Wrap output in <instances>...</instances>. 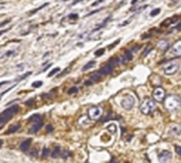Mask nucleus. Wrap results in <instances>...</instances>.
Returning a JSON list of instances; mask_svg holds the SVG:
<instances>
[{
	"instance_id": "nucleus-41",
	"label": "nucleus",
	"mask_w": 181,
	"mask_h": 163,
	"mask_svg": "<svg viewBox=\"0 0 181 163\" xmlns=\"http://www.w3.org/2000/svg\"><path fill=\"white\" fill-rule=\"evenodd\" d=\"M110 163H118V161H117L114 158H112V159H111V161H110Z\"/></svg>"
},
{
	"instance_id": "nucleus-13",
	"label": "nucleus",
	"mask_w": 181,
	"mask_h": 163,
	"mask_svg": "<svg viewBox=\"0 0 181 163\" xmlns=\"http://www.w3.org/2000/svg\"><path fill=\"white\" fill-rule=\"evenodd\" d=\"M169 42L166 41V40H160L159 42H157V48H159L161 51H166L169 49Z\"/></svg>"
},
{
	"instance_id": "nucleus-20",
	"label": "nucleus",
	"mask_w": 181,
	"mask_h": 163,
	"mask_svg": "<svg viewBox=\"0 0 181 163\" xmlns=\"http://www.w3.org/2000/svg\"><path fill=\"white\" fill-rule=\"evenodd\" d=\"M95 64H96V62H95L94 60H92V61H90V62H87V64L85 65L84 67H83V72H86V70H88V69L93 68V67L95 66Z\"/></svg>"
},
{
	"instance_id": "nucleus-32",
	"label": "nucleus",
	"mask_w": 181,
	"mask_h": 163,
	"mask_svg": "<svg viewBox=\"0 0 181 163\" xmlns=\"http://www.w3.org/2000/svg\"><path fill=\"white\" fill-rule=\"evenodd\" d=\"M108 129H110L112 133H114V131H116V126H114V125H110L108 127Z\"/></svg>"
},
{
	"instance_id": "nucleus-16",
	"label": "nucleus",
	"mask_w": 181,
	"mask_h": 163,
	"mask_svg": "<svg viewBox=\"0 0 181 163\" xmlns=\"http://www.w3.org/2000/svg\"><path fill=\"white\" fill-rule=\"evenodd\" d=\"M61 155V148L59 145H56L54 146V148H53V151L51 152V156L52 158H59Z\"/></svg>"
},
{
	"instance_id": "nucleus-43",
	"label": "nucleus",
	"mask_w": 181,
	"mask_h": 163,
	"mask_svg": "<svg viewBox=\"0 0 181 163\" xmlns=\"http://www.w3.org/2000/svg\"><path fill=\"white\" fill-rule=\"evenodd\" d=\"M2 144H4V141H2V139H0V147L2 146Z\"/></svg>"
},
{
	"instance_id": "nucleus-37",
	"label": "nucleus",
	"mask_w": 181,
	"mask_h": 163,
	"mask_svg": "<svg viewBox=\"0 0 181 163\" xmlns=\"http://www.w3.org/2000/svg\"><path fill=\"white\" fill-rule=\"evenodd\" d=\"M33 103H34V101H33V100H30V101H27V102H26V105H32Z\"/></svg>"
},
{
	"instance_id": "nucleus-22",
	"label": "nucleus",
	"mask_w": 181,
	"mask_h": 163,
	"mask_svg": "<svg viewBox=\"0 0 181 163\" xmlns=\"http://www.w3.org/2000/svg\"><path fill=\"white\" fill-rule=\"evenodd\" d=\"M59 72H60V68H59V67H57V68L52 69L51 72L49 73V77H52L53 75H56V74H57V73H59Z\"/></svg>"
},
{
	"instance_id": "nucleus-28",
	"label": "nucleus",
	"mask_w": 181,
	"mask_h": 163,
	"mask_svg": "<svg viewBox=\"0 0 181 163\" xmlns=\"http://www.w3.org/2000/svg\"><path fill=\"white\" fill-rule=\"evenodd\" d=\"M77 91H78L77 87H71V88H69L68 94H75V93H77Z\"/></svg>"
},
{
	"instance_id": "nucleus-4",
	"label": "nucleus",
	"mask_w": 181,
	"mask_h": 163,
	"mask_svg": "<svg viewBox=\"0 0 181 163\" xmlns=\"http://www.w3.org/2000/svg\"><path fill=\"white\" fill-rule=\"evenodd\" d=\"M140 112L143 115H150L156 109V104L154 102V100L152 99H145L140 104Z\"/></svg>"
},
{
	"instance_id": "nucleus-7",
	"label": "nucleus",
	"mask_w": 181,
	"mask_h": 163,
	"mask_svg": "<svg viewBox=\"0 0 181 163\" xmlns=\"http://www.w3.org/2000/svg\"><path fill=\"white\" fill-rule=\"evenodd\" d=\"M134 104H135V98L133 95H127V96H125L123 99L121 100V105L126 110H130L131 108L134 107Z\"/></svg>"
},
{
	"instance_id": "nucleus-3",
	"label": "nucleus",
	"mask_w": 181,
	"mask_h": 163,
	"mask_svg": "<svg viewBox=\"0 0 181 163\" xmlns=\"http://www.w3.org/2000/svg\"><path fill=\"white\" fill-rule=\"evenodd\" d=\"M30 122H32V126H31V128L28 129V133L30 134H35L38 133L41 127L43 126V120H42V118L40 115H34V116H32L28 119Z\"/></svg>"
},
{
	"instance_id": "nucleus-35",
	"label": "nucleus",
	"mask_w": 181,
	"mask_h": 163,
	"mask_svg": "<svg viewBox=\"0 0 181 163\" xmlns=\"http://www.w3.org/2000/svg\"><path fill=\"white\" fill-rule=\"evenodd\" d=\"M176 150H177V153H178V154H181V148H180V146H179V145L176 146Z\"/></svg>"
},
{
	"instance_id": "nucleus-12",
	"label": "nucleus",
	"mask_w": 181,
	"mask_h": 163,
	"mask_svg": "<svg viewBox=\"0 0 181 163\" xmlns=\"http://www.w3.org/2000/svg\"><path fill=\"white\" fill-rule=\"evenodd\" d=\"M131 59H133V51L128 50V51L125 52V55L122 56V58L119 59V61H120L121 64H127V62H129Z\"/></svg>"
},
{
	"instance_id": "nucleus-27",
	"label": "nucleus",
	"mask_w": 181,
	"mask_h": 163,
	"mask_svg": "<svg viewBox=\"0 0 181 163\" xmlns=\"http://www.w3.org/2000/svg\"><path fill=\"white\" fill-rule=\"evenodd\" d=\"M67 18H69V19H73V21H76L78 18V15L77 14H70L69 16H67Z\"/></svg>"
},
{
	"instance_id": "nucleus-8",
	"label": "nucleus",
	"mask_w": 181,
	"mask_h": 163,
	"mask_svg": "<svg viewBox=\"0 0 181 163\" xmlns=\"http://www.w3.org/2000/svg\"><path fill=\"white\" fill-rule=\"evenodd\" d=\"M181 56V41L178 40L177 42L170 49V57L171 58H179Z\"/></svg>"
},
{
	"instance_id": "nucleus-24",
	"label": "nucleus",
	"mask_w": 181,
	"mask_h": 163,
	"mask_svg": "<svg viewBox=\"0 0 181 163\" xmlns=\"http://www.w3.org/2000/svg\"><path fill=\"white\" fill-rule=\"evenodd\" d=\"M120 41H121L120 39L116 40V41H114V42H113V43H111V44H110V45H109V48H108V49H109V50H111V49H113V48L116 47L117 44H119V43H120Z\"/></svg>"
},
{
	"instance_id": "nucleus-29",
	"label": "nucleus",
	"mask_w": 181,
	"mask_h": 163,
	"mask_svg": "<svg viewBox=\"0 0 181 163\" xmlns=\"http://www.w3.org/2000/svg\"><path fill=\"white\" fill-rule=\"evenodd\" d=\"M32 86H33V87H40V86H42V82H41V81L35 82V83H33V84H32Z\"/></svg>"
},
{
	"instance_id": "nucleus-11",
	"label": "nucleus",
	"mask_w": 181,
	"mask_h": 163,
	"mask_svg": "<svg viewBox=\"0 0 181 163\" xmlns=\"http://www.w3.org/2000/svg\"><path fill=\"white\" fill-rule=\"evenodd\" d=\"M160 163H170L171 159H172V154L169 151H162L157 156Z\"/></svg>"
},
{
	"instance_id": "nucleus-44",
	"label": "nucleus",
	"mask_w": 181,
	"mask_h": 163,
	"mask_svg": "<svg viewBox=\"0 0 181 163\" xmlns=\"http://www.w3.org/2000/svg\"><path fill=\"white\" fill-rule=\"evenodd\" d=\"M137 1H138V0H133V1H131V4L135 5V4H136V2H137Z\"/></svg>"
},
{
	"instance_id": "nucleus-21",
	"label": "nucleus",
	"mask_w": 181,
	"mask_h": 163,
	"mask_svg": "<svg viewBox=\"0 0 181 163\" xmlns=\"http://www.w3.org/2000/svg\"><path fill=\"white\" fill-rule=\"evenodd\" d=\"M104 52H105V49H104V48H101V49H99V50L95 51L94 55H95V57H101L104 55Z\"/></svg>"
},
{
	"instance_id": "nucleus-26",
	"label": "nucleus",
	"mask_w": 181,
	"mask_h": 163,
	"mask_svg": "<svg viewBox=\"0 0 181 163\" xmlns=\"http://www.w3.org/2000/svg\"><path fill=\"white\" fill-rule=\"evenodd\" d=\"M104 8H100V9H95V10H93V12H90V13H88L85 16V17H88V16H90V15H94V14H96V13H99V12H101V10H103Z\"/></svg>"
},
{
	"instance_id": "nucleus-40",
	"label": "nucleus",
	"mask_w": 181,
	"mask_h": 163,
	"mask_svg": "<svg viewBox=\"0 0 181 163\" xmlns=\"http://www.w3.org/2000/svg\"><path fill=\"white\" fill-rule=\"evenodd\" d=\"M7 31H8V28H7V30H2V31H0V36H1V35L4 34V33H6Z\"/></svg>"
},
{
	"instance_id": "nucleus-17",
	"label": "nucleus",
	"mask_w": 181,
	"mask_h": 163,
	"mask_svg": "<svg viewBox=\"0 0 181 163\" xmlns=\"http://www.w3.org/2000/svg\"><path fill=\"white\" fill-rule=\"evenodd\" d=\"M19 129H21V124H15L9 127V129L7 130V134H14L16 133L17 130H19Z\"/></svg>"
},
{
	"instance_id": "nucleus-23",
	"label": "nucleus",
	"mask_w": 181,
	"mask_h": 163,
	"mask_svg": "<svg viewBox=\"0 0 181 163\" xmlns=\"http://www.w3.org/2000/svg\"><path fill=\"white\" fill-rule=\"evenodd\" d=\"M47 6H48V4H43L42 6H40V7H38L36 9H34V10H32V12H30V15H33V14H35L36 12H39L40 9L44 8V7H47Z\"/></svg>"
},
{
	"instance_id": "nucleus-47",
	"label": "nucleus",
	"mask_w": 181,
	"mask_h": 163,
	"mask_svg": "<svg viewBox=\"0 0 181 163\" xmlns=\"http://www.w3.org/2000/svg\"><path fill=\"white\" fill-rule=\"evenodd\" d=\"M125 163H128V162H125Z\"/></svg>"
},
{
	"instance_id": "nucleus-31",
	"label": "nucleus",
	"mask_w": 181,
	"mask_h": 163,
	"mask_svg": "<svg viewBox=\"0 0 181 163\" xmlns=\"http://www.w3.org/2000/svg\"><path fill=\"white\" fill-rule=\"evenodd\" d=\"M102 2H104V0H97V1H94V2L92 4V6L94 7V6H97V5L102 4Z\"/></svg>"
},
{
	"instance_id": "nucleus-18",
	"label": "nucleus",
	"mask_w": 181,
	"mask_h": 163,
	"mask_svg": "<svg viewBox=\"0 0 181 163\" xmlns=\"http://www.w3.org/2000/svg\"><path fill=\"white\" fill-rule=\"evenodd\" d=\"M110 21H111V17H107V19H105V21H104L102 24H100V25L96 26V27H95V28L92 31V32H96V31H99V30H101V28H103L104 26L107 25V23H108V22H110Z\"/></svg>"
},
{
	"instance_id": "nucleus-46",
	"label": "nucleus",
	"mask_w": 181,
	"mask_h": 163,
	"mask_svg": "<svg viewBox=\"0 0 181 163\" xmlns=\"http://www.w3.org/2000/svg\"><path fill=\"white\" fill-rule=\"evenodd\" d=\"M173 1H174V2H177V1H178V0H173Z\"/></svg>"
},
{
	"instance_id": "nucleus-30",
	"label": "nucleus",
	"mask_w": 181,
	"mask_h": 163,
	"mask_svg": "<svg viewBox=\"0 0 181 163\" xmlns=\"http://www.w3.org/2000/svg\"><path fill=\"white\" fill-rule=\"evenodd\" d=\"M8 84H10V82H9V81H4V82H1V83H0V88H1L2 86H5V85H8Z\"/></svg>"
},
{
	"instance_id": "nucleus-6",
	"label": "nucleus",
	"mask_w": 181,
	"mask_h": 163,
	"mask_svg": "<svg viewBox=\"0 0 181 163\" xmlns=\"http://www.w3.org/2000/svg\"><path fill=\"white\" fill-rule=\"evenodd\" d=\"M180 68V64L178 61H173V62H170L166 66L163 67V72L165 75H173L176 74Z\"/></svg>"
},
{
	"instance_id": "nucleus-25",
	"label": "nucleus",
	"mask_w": 181,
	"mask_h": 163,
	"mask_svg": "<svg viewBox=\"0 0 181 163\" xmlns=\"http://www.w3.org/2000/svg\"><path fill=\"white\" fill-rule=\"evenodd\" d=\"M160 13H161V9H160V8H156L155 10H152L150 15H151V16H156V15H159Z\"/></svg>"
},
{
	"instance_id": "nucleus-14",
	"label": "nucleus",
	"mask_w": 181,
	"mask_h": 163,
	"mask_svg": "<svg viewBox=\"0 0 181 163\" xmlns=\"http://www.w3.org/2000/svg\"><path fill=\"white\" fill-rule=\"evenodd\" d=\"M31 144H32V139H31V138H28V139L24 141V142L21 144L19 148H21V151H23V152H27V151H28V148H30Z\"/></svg>"
},
{
	"instance_id": "nucleus-34",
	"label": "nucleus",
	"mask_w": 181,
	"mask_h": 163,
	"mask_svg": "<svg viewBox=\"0 0 181 163\" xmlns=\"http://www.w3.org/2000/svg\"><path fill=\"white\" fill-rule=\"evenodd\" d=\"M130 22H131V19H129V21H125L123 23H121V25L120 26H125V25H128Z\"/></svg>"
},
{
	"instance_id": "nucleus-38",
	"label": "nucleus",
	"mask_w": 181,
	"mask_h": 163,
	"mask_svg": "<svg viewBox=\"0 0 181 163\" xmlns=\"http://www.w3.org/2000/svg\"><path fill=\"white\" fill-rule=\"evenodd\" d=\"M150 51H151V48H148L146 51H144V56H146V55H147V53H148Z\"/></svg>"
},
{
	"instance_id": "nucleus-5",
	"label": "nucleus",
	"mask_w": 181,
	"mask_h": 163,
	"mask_svg": "<svg viewBox=\"0 0 181 163\" xmlns=\"http://www.w3.org/2000/svg\"><path fill=\"white\" fill-rule=\"evenodd\" d=\"M118 62H119V59H111L105 66H103L102 68L100 69L97 73H99L101 76H102V75H109V74H111L113 72V69H114L116 64H118Z\"/></svg>"
},
{
	"instance_id": "nucleus-15",
	"label": "nucleus",
	"mask_w": 181,
	"mask_h": 163,
	"mask_svg": "<svg viewBox=\"0 0 181 163\" xmlns=\"http://www.w3.org/2000/svg\"><path fill=\"white\" fill-rule=\"evenodd\" d=\"M178 19H179V17H178V16H174V17H170V18H168V19H165L164 22H162V23H161V26L163 27V26L171 25V24H173V23L178 22Z\"/></svg>"
},
{
	"instance_id": "nucleus-42",
	"label": "nucleus",
	"mask_w": 181,
	"mask_h": 163,
	"mask_svg": "<svg viewBox=\"0 0 181 163\" xmlns=\"http://www.w3.org/2000/svg\"><path fill=\"white\" fill-rule=\"evenodd\" d=\"M8 22H9V21H6V22H4V23H1V24H0V27H1V26H2V25H5V24H7Z\"/></svg>"
},
{
	"instance_id": "nucleus-2",
	"label": "nucleus",
	"mask_w": 181,
	"mask_h": 163,
	"mask_svg": "<svg viewBox=\"0 0 181 163\" xmlns=\"http://www.w3.org/2000/svg\"><path fill=\"white\" fill-rule=\"evenodd\" d=\"M18 111H19V107L18 105H13V107H9L8 109H6L0 115V125H5L9 119H12V117L15 116Z\"/></svg>"
},
{
	"instance_id": "nucleus-33",
	"label": "nucleus",
	"mask_w": 181,
	"mask_h": 163,
	"mask_svg": "<svg viewBox=\"0 0 181 163\" xmlns=\"http://www.w3.org/2000/svg\"><path fill=\"white\" fill-rule=\"evenodd\" d=\"M49 155V148H44L43 150V156H48Z\"/></svg>"
},
{
	"instance_id": "nucleus-10",
	"label": "nucleus",
	"mask_w": 181,
	"mask_h": 163,
	"mask_svg": "<svg viewBox=\"0 0 181 163\" xmlns=\"http://www.w3.org/2000/svg\"><path fill=\"white\" fill-rule=\"evenodd\" d=\"M153 96H154V100L159 101V102L163 101L164 98H165V90H164L163 87H161V86H157L153 91Z\"/></svg>"
},
{
	"instance_id": "nucleus-39",
	"label": "nucleus",
	"mask_w": 181,
	"mask_h": 163,
	"mask_svg": "<svg viewBox=\"0 0 181 163\" xmlns=\"http://www.w3.org/2000/svg\"><path fill=\"white\" fill-rule=\"evenodd\" d=\"M13 53H14V51H8V52H7V53H6V56L9 57V56H12Z\"/></svg>"
},
{
	"instance_id": "nucleus-36",
	"label": "nucleus",
	"mask_w": 181,
	"mask_h": 163,
	"mask_svg": "<svg viewBox=\"0 0 181 163\" xmlns=\"http://www.w3.org/2000/svg\"><path fill=\"white\" fill-rule=\"evenodd\" d=\"M47 130H48V131H49V133H51L52 130H53V127H52V126H50V125H49V126H48V127H47Z\"/></svg>"
},
{
	"instance_id": "nucleus-45",
	"label": "nucleus",
	"mask_w": 181,
	"mask_h": 163,
	"mask_svg": "<svg viewBox=\"0 0 181 163\" xmlns=\"http://www.w3.org/2000/svg\"><path fill=\"white\" fill-rule=\"evenodd\" d=\"M2 126H4V125H0V129L2 128Z\"/></svg>"
},
{
	"instance_id": "nucleus-9",
	"label": "nucleus",
	"mask_w": 181,
	"mask_h": 163,
	"mask_svg": "<svg viewBox=\"0 0 181 163\" xmlns=\"http://www.w3.org/2000/svg\"><path fill=\"white\" fill-rule=\"evenodd\" d=\"M101 116H102V109H101V108L93 107L88 110V117H90V119L97 120L99 118H101Z\"/></svg>"
},
{
	"instance_id": "nucleus-1",
	"label": "nucleus",
	"mask_w": 181,
	"mask_h": 163,
	"mask_svg": "<svg viewBox=\"0 0 181 163\" xmlns=\"http://www.w3.org/2000/svg\"><path fill=\"white\" fill-rule=\"evenodd\" d=\"M164 105L169 111H177L180 108V98L178 95H170L164 100Z\"/></svg>"
},
{
	"instance_id": "nucleus-19",
	"label": "nucleus",
	"mask_w": 181,
	"mask_h": 163,
	"mask_svg": "<svg viewBox=\"0 0 181 163\" xmlns=\"http://www.w3.org/2000/svg\"><path fill=\"white\" fill-rule=\"evenodd\" d=\"M100 79H101V75H100L97 72H96V73H94L93 75H90V82H92V83L100 82Z\"/></svg>"
}]
</instances>
